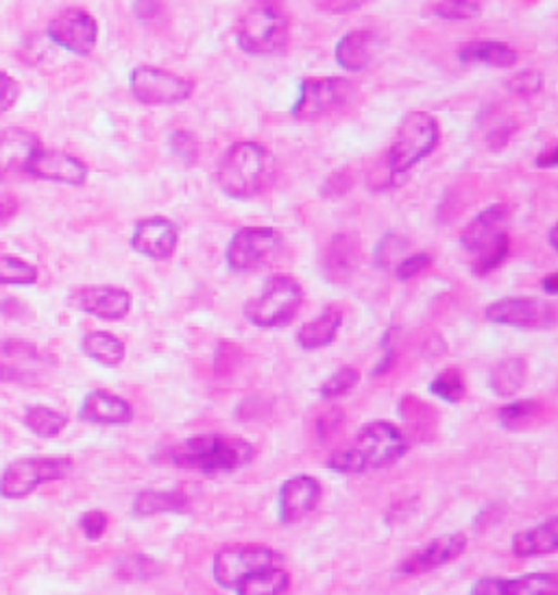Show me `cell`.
Instances as JSON below:
<instances>
[{"label":"cell","instance_id":"cell-1","mask_svg":"<svg viewBox=\"0 0 558 595\" xmlns=\"http://www.w3.org/2000/svg\"><path fill=\"white\" fill-rule=\"evenodd\" d=\"M253 458L256 447L249 441L225 434H199L171 449L173 464L206 475L240 471L251 464Z\"/></svg>","mask_w":558,"mask_h":595},{"label":"cell","instance_id":"cell-2","mask_svg":"<svg viewBox=\"0 0 558 595\" xmlns=\"http://www.w3.org/2000/svg\"><path fill=\"white\" fill-rule=\"evenodd\" d=\"M273 158L258 142L234 145L219 164V184L234 199H249L262 193L273 177Z\"/></svg>","mask_w":558,"mask_h":595},{"label":"cell","instance_id":"cell-3","mask_svg":"<svg viewBox=\"0 0 558 595\" xmlns=\"http://www.w3.org/2000/svg\"><path fill=\"white\" fill-rule=\"evenodd\" d=\"M508 219V208L495 203L488 210L480 212L462 232L460 243L469 256H473V271L478 275H488L495 271L508 256L510 243L501 230Z\"/></svg>","mask_w":558,"mask_h":595},{"label":"cell","instance_id":"cell-4","mask_svg":"<svg viewBox=\"0 0 558 595\" xmlns=\"http://www.w3.org/2000/svg\"><path fill=\"white\" fill-rule=\"evenodd\" d=\"M438 145V123L425 112H412L399 125L384 160L395 184Z\"/></svg>","mask_w":558,"mask_h":595},{"label":"cell","instance_id":"cell-5","mask_svg":"<svg viewBox=\"0 0 558 595\" xmlns=\"http://www.w3.org/2000/svg\"><path fill=\"white\" fill-rule=\"evenodd\" d=\"M303 303V288L290 275L271 277L264 290L245 303V319L264 330L288 325Z\"/></svg>","mask_w":558,"mask_h":595},{"label":"cell","instance_id":"cell-6","mask_svg":"<svg viewBox=\"0 0 558 595\" xmlns=\"http://www.w3.org/2000/svg\"><path fill=\"white\" fill-rule=\"evenodd\" d=\"M236 40L245 53L273 55L288 45V21L271 3L245 14L236 27Z\"/></svg>","mask_w":558,"mask_h":595},{"label":"cell","instance_id":"cell-7","mask_svg":"<svg viewBox=\"0 0 558 595\" xmlns=\"http://www.w3.org/2000/svg\"><path fill=\"white\" fill-rule=\"evenodd\" d=\"M280 565H284V554L269 545H225L212 558V578L221 588H236L249 573Z\"/></svg>","mask_w":558,"mask_h":595},{"label":"cell","instance_id":"cell-8","mask_svg":"<svg viewBox=\"0 0 558 595\" xmlns=\"http://www.w3.org/2000/svg\"><path fill=\"white\" fill-rule=\"evenodd\" d=\"M71 458H21L5 467L0 475V495L5 499H23L42 484L64 480L73 473Z\"/></svg>","mask_w":558,"mask_h":595},{"label":"cell","instance_id":"cell-9","mask_svg":"<svg viewBox=\"0 0 558 595\" xmlns=\"http://www.w3.org/2000/svg\"><path fill=\"white\" fill-rule=\"evenodd\" d=\"M356 90L347 79L340 77H317L306 79L299 88V99L293 108V116L299 121H317L332 116L349 108Z\"/></svg>","mask_w":558,"mask_h":595},{"label":"cell","instance_id":"cell-10","mask_svg":"<svg viewBox=\"0 0 558 595\" xmlns=\"http://www.w3.org/2000/svg\"><path fill=\"white\" fill-rule=\"evenodd\" d=\"M351 447L360 456L364 471H373L401 460L408 454L410 443L397 425L388 421H371L356 434Z\"/></svg>","mask_w":558,"mask_h":595},{"label":"cell","instance_id":"cell-11","mask_svg":"<svg viewBox=\"0 0 558 595\" xmlns=\"http://www.w3.org/2000/svg\"><path fill=\"white\" fill-rule=\"evenodd\" d=\"M284 238L271 227H245L227 247V264L236 273H253L269 266L282 251Z\"/></svg>","mask_w":558,"mask_h":595},{"label":"cell","instance_id":"cell-12","mask_svg":"<svg viewBox=\"0 0 558 595\" xmlns=\"http://www.w3.org/2000/svg\"><path fill=\"white\" fill-rule=\"evenodd\" d=\"M132 92L145 106H177L193 97L195 84L153 66H140L132 73Z\"/></svg>","mask_w":558,"mask_h":595},{"label":"cell","instance_id":"cell-13","mask_svg":"<svg viewBox=\"0 0 558 595\" xmlns=\"http://www.w3.org/2000/svg\"><path fill=\"white\" fill-rule=\"evenodd\" d=\"M484 314L491 323L519 330H545L556 323L554 306L534 297L497 299L486 308Z\"/></svg>","mask_w":558,"mask_h":595},{"label":"cell","instance_id":"cell-14","mask_svg":"<svg viewBox=\"0 0 558 595\" xmlns=\"http://www.w3.org/2000/svg\"><path fill=\"white\" fill-rule=\"evenodd\" d=\"M49 38L75 55H90L99 40V25L88 12L71 8L51 21Z\"/></svg>","mask_w":558,"mask_h":595},{"label":"cell","instance_id":"cell-15","mask_svg":"<svg viewBox=\"0 0 558 595\" xmlns=\"http://www.w3.org/2000/svg\"><path fill=\"white\" fill-rule=\"evenodd\" d=\"M323 497V486L317 478L308 473H299L288 478L277 493L280 506V521L284 525H293L303 521L310 512L317 510Z\"/></svg>","mask_w":558,"mask_h":595},{"label":"cell","instance_id":"cell-16","mask_svg":"<svg viewBox=\"0 0 558 595\" xmlns=\"http://www.w3.org/2000/svg\"><path fill=\"white\" fill-rule=\"evenodd\" d=\"M73 308L103 321H123L132 312V295L119 286H84L71 295Z\"/></svg>","mask_w":558,"mask_h":595},{"label":"cell","instance_id":"cell-17","mask_svg":"<svg viewBox=\"0 0 558 595\" xmlns=\"http://www.w3.org/2000/svg\"><path fill=\"white\" fill-rule=\"evenodd\" d=\"M467 549V536L460 532L454 534H443L430 543H425L421 549L410 554L401 565L399 573L401 575H421L427 571H434L438 567H445L447 562L456 560L462 556Z\"/></svg>","mask_w":558,"mask_h":595},{"label":"cell","instance_id":"cell-18","mask_svg":"<svg viewBox=\"0 0 558 595\" xmlns=\"http://www.w3.org/2000/svg\"><path fill=\"white\" fill-rule=\"evenodd\" d=\"M42 149L40 138L23 127L0 132V179H14L29 171L34 156Z\"/></svg>","mask_w":558,"mask_h":595},{"label":"cell","instance_id":"cell-19","mask_svg":"<svg viewBox=\"0 0 558 595\" xmlns=\"http://www.w3.org/2000/svg\"><path fill=\"white\" fill-rule=\"evenodd\" d=\"M471 595H558V575L543 571L519 578H482Z\"/></svg>","mask_w":558,"mask_h":595},{"label":"cell","instance_id":"cell-20","mask_svg":"<svg viewBox=\"0 0 558 595\" xmlns=\"http://www.w3.org/2000/svg\"><path fill=\"white\" fill-rule=\"evenodd\" d=\"M177 227L164 219V216H153L145 219L136 225V232L132 236V247L151 260H169L175 249H177Z\"/></svg>","mask_w":558,"mask_h":595},{"label":"cell","instance_id":"cell-21","mask_svg":"<svg viewBox=\"0 0 558 595\" xmlns=\"http://www.w3.org/2000/svg\"><path fill=\"white\" fill-rule=\"evenodd\" d=\"M27 173L38 179L69 184V186H84L88 179V166L82 160L62 151L45 149V147L34 156Z\"/></svg>","mask_w":558,"mask_h":595},{"label":"cell","instance_id":"cell-22","mask_svg":"<svg viewBox=\"0 0 558 595\" xmlns=\"http://www.w3.org/2000/svg\"><path fill=\"white\" fill-rule=\"evenodd\" d=\"M79 419L95 425H129L134 421V406L121 395L92 391L79 408Z\"/></svg>","mask_w":558,"mask_h":595},{"label":"cell","instance_id":"cell-23","mask_svg":"<svg viewBox=\"0 0 558 595\" xmlns=\"http://www.w3.org/2000/svg\"><path fill=\"white\" fill-rule=\"evenodd\" d=\"M360 262V245L356 234L343 232L330 238L323 253L325 277L334 284H345L351 280Z\"/></svg>","mask_w":558,"mask_h":595},{"label":"cell","instance_id":"cell-24","mask_svg":"<svg viewBox=\"0 0 558 595\" xmlns=\"http://www.w3.org/2000/svg\"><path fill=\"white\" fill-rule=\"evenodd\" d=\"M510 549L519 558H538L558 551V521L556 517L547 519L541 525L519 530L510 538Z\"/></svg>","mask_w":558,"mask_h":595},{"label":"cell","instance_id":"cell-25","mask_svg":"<svg viewBox=\"0 0 558 595\" xmlns=\"http://www.w3.org/2000/svg\"><path fill=\"white\" fill-rule=\"evenodd\" d=\"M343 312L338 308H325L314 321H308L297 332V343L306 351H317L332 345L340 332Z\"/></svg>","mask_w":558,"mask_h":595},{"label":"cell","instance_id":"cell-26","mask_svg":"<svg viewBox=\"0 0 558 595\" xmlns=\"http://www.w3.org/2000/svg\"><path fill=\"white\" fill-rule=\"evenodd\" d=\"M375 53V36L373 32L360 29L354 34H347L338 47H336V62L349 71V73H360L364 71Z\"/></svg>","mask_w":558,"mask_h":595},{"label":"cell","instance_id":"cell-27","mask_svg":"<svg viewBox=\"0 0 558 595\" xmlns=\"http://www.w3.org/2000/svg\"><path fill=\"white\" fill-rule=\"evenodd\" d=\"M190 506L188 497L179 491H158L145 488L134 497V515L136 517H156L169 512H186Z\"/></svg>","mask_w":558,"mask_h":595},{"label":"cell","instance_id":"cell-28","mask_svg":"<svg viewBox=\"0 0 558 595\" xmlns=\"http://www.w3.org/2000/svg\"><path fill=\"white\" fill-rule=\"evenodd\" d=\"M525 373H528V364L523 358H519V356L504 358L491 367L488 388L497 397H512L521 391V386L525 382Z\"/></svg>","mask_w":558,"mask_h":595},{"label":"cell","instance_id":"cell-29","mask_svg":"<svg viewBox=\"0 0 558 595\" xmlns=\"http://www.w3.org/2000/svg\"><path fill=\"white\" fill-rule=\"evenodd\" d=\"M290 588V573L280 567H266L249 573L236 586V595H284Z\"/></svg>","mask_w":558,"mask_h":595},{"label":"cell","instance_id":"cell-30","mask_svg":"<svg viewBox=\"0 0 558 595\" xmlns=\"http://www.w3.org/2000/svg\"><path fill=\"white\" fill-rule=\"evenodd\" d=\"M82 351H84L88 358H92L95 362H99V364H103V367H110V369L123 364L125 354H127L125 343H123L121 338H116V336L110 334V332H101V330L88 332V334L82 338Z\"/></svg>","mask_w":558,"mask_h":595},{"label":"cell","instance_id":"cell-31","mask_svg":"<svg viewBox=\"0 0 558 595\" xmlns=\"http://www.w3.org/2000/svg\"><path fill=\"white\" fill-rule=\"evenodd\" d=\"M460 62L464 64H486L495 69H508L517 64V53L508 45L501 42H488V40H478L471 45H464L458 53Z\"/></svg>","mask_w":558,"mask_h":595},{"label":"cell","instance_id":"cell-32","mask_svg":"<svg viewBox=\"0 0 558 595\" xmlns=\"http://www.w3.org/2000/svg\"><path fill=\"white\" fill-rule=\"evenodd\" d=\"M25 425L40 438H55L66 430L69 417L49 406H29L25 412Z\"/></svg>","mask_w":558,"mask_h":595},{"label":"cell","instance_id":"cell-33","mask_svg":"<svg viewBox=\"0 0 558 595\" xmlns=\"http://www.w3.org/2000/svg\"><path fill=\"white\" fill-rule=\"evenodd\" d=\"M160 571V562L147 554H127L114 562V575L121 582H149Z\"/></svg>","mask_w":558,"mask_h":595},{"label":"cell","instance_id":"cell-34","mask_svg":"<svg viewBox=\"0 0 558 595\" xmlns=\"http://www.w3.org/2000/svg\"><path fill=\"white\" fill-rule=\"evenodd\" d=\"M38 282V269L16 256H0V284L32 286Z\"/></svg>","mask_w":558,"mask_h":595},{"label":"cell","instance_id":"cell-35","mask_svg":"<svg viewBox=\"0 0 558 595\" xmlns=\"http://www.w3.org/2000/svg\"><path fill=\"white\" fill-rule=\"evenodd\" d=\"M541 410V404L534 401V399H517V401H510L506 406L499 408L497 412V419L504 427L508 430H517L525 423H530Z\"/></svg>","mask_w":558,"mask_h":595},{"label":"cell","instance_id":"cell-36","mask_svg":"<svg viewBox=\"0 0 558 595\" xmlns=\"http://www.w3.org/2000/svg\"><path fill=\"white\" fill-rule=\"evenodd\" d=\"M430 391L447 404H458L464 397V377L458 369H445L430 382Z\"/></svg>","mask_w":558,"mask_h":595},{"label":"cell","instance_id":"cell-37","mask_svg":"<svg viewBox=\"0 0 558 595\" xmlns=\"http://www.w3.org/2000/svg\"><path fill=\"white\" fill-rule=\"evenodd\" d=\"M360 384V373L354 367H340L336 373H332L319 388L323 399H340L349 395Z\"/></svg>","mask_w":558,"mask_h":595},{"label":"cell","instance_id":"cell-38","mask_svg":"<svg viewBox=\"0 0 558 595\" xmlns=\"http://www.w3.org/2000/svg\"><path fill=\"white\" fill-rule=\"evenodd\" d=\"M406 251H408V243L401 236L388 234L375 247V264L380 269H390L393 264H399L406 258Z\"/></svg>","mask_w":558,"mask_h":595},{"label":"cell","instance_id":"cell-39","mask_svg":"<svg viewBox=\"0 0 558 595\" xmlns=\"http://www.w3.org/2000/svg\"><path fill=\"white\" fill-rule=\"evenodd\" d=\"M480 0H441L434 14L445 21H469L480 14Z\"/></svg>","mask_w":558,"mask_h":595},{"label":"cell","instance_id":"cell-40","mask_svg":"<svg viewBox=\"0 0 558 595\" xmlns=\"http://www.w3.org/2000/svg\"><path fill=\"white\" fill-rule=\"evenodd\" d=\"M327 469H332L334 473H343V475L364 473V464L351 445L336 449L327 460Z\"/></svg>","mask_w":558,"mask_h":595},{"label":"cell","instance_id":"cell-41","mask_svg":"<svg viewBox=\"0 0 558 595\" xmlns=\"http://www.w3.org/2000/svg\"><path fill=\"white\" fill-rule=\"evenodd\" d=\"M345 425V410L340 406H332L327 408L319 421H317V436L321 443H327V441H334L338 436V432L343 430Z\"/></svg>","mask_w":558,"mask_h":595},{"label":"cell","instance_id":"cell-42","mask_svg":"<svg viewBox=\"0 0 558 595\" xmlns=\"http://www.w3.org/2000/svg\"><path fill=\"white\" fill-rule=\"evenodd\" d=\"M171 149L186 164H193L199 158V142H197L195 134H190V132H175L171 136Z\"/></svg>","mask_w":558,"mask_h":595},{"label":"cell","instance_id":"cell-43","mask_svg":"<svg viewBox=\"0 0 558 595\" xmlns=\"http://www.w3.org/2000/svg\"><path fill=\"white\" fill-rule=\"evenodd\" d=\"M508 90L512 95H517V97H523V99L534 97V95H538L543 90V77L538 73H534V71L521 73V75H517V77H512L508 82Z\"/></svg>","mask_w":558,"mask_h":595},{"label":"cell","instance_id":"cell-44","mask_svg":"<svg viewBox=\"0 0 558 595\" xmlns=\"http://www.w3.org/2000/svg\"><path fill=\"white\" fill-rule=\"evenodd\" d=\"M79 525L84 530V534L90 538V541H99L106 532H108V525H110V519L103 510H88L84 512V517L79 519Z\"/></svg>","mask_w":558,"mask_h":595},{"label":"cell","instance_id":"cell-45","mask_svg":"<svg viewBox=\"0 0 558 595\" xmlns=\"http://www.w3.org/2000/svg\"><path fill=\"white\" fill-rule=\"evenodd\" d=\"M36 382V373L16 362L0 358V384H32Z\"/></svg>","mask_w":558,"mask_h":595},{"label":"cell","instance_id":"cell-46","mask_svg":"<svg viewBox=\"0 0 558 595\" xmlns=\"http://www.w3.org/2000/svg\"><path fill=\"white\" fill-rule=\"evenodd\" d=\"M432 264V258L427 253H414V256H406L399 264H397V280L408 282L414 275L423 273L427 266Z\"/></svg>","mask_w":558,"mask_h":595},{"label":"cell","instance_id":"cell-47","mask_svg":"<svg viewBox=\"0 0 558 595\" xmlns=\"http://www.w3.org/2000/svg\"><path fill=\"white\" fill-rule=\"evenodd\" d=\"M18 97H21V88L16 79L10 77L8 73H0V114L10 112L16 106Z\"/></svg>","mask_w":558,"mask_h":595},{"label":"cell","instance_id":"cell-48","mask_svg":"<svg viewBox=\"0 0 558 595\" xmlns=\"http://www.w3.org/2000/svg\"><path fill=\"white\" fill-rule=\"evenodd\" d=\"M367 0H319V10L325 14H349L360 10Z\"/></svg>","mask_w":558,"mask_h":595},{"label":"cell","instance_id":"cell-49","mask_svg":"<svg viewBox=\"0 0 558 595\" xmlns=\"http://www.w3.org/2000/svg\"><path fill=\"white\" fill-rule=\"evenodd\" d=\"M514 134V125H501L499 129H495L491 136H488V145H491V149H495V151H499L504 145H508V140H510V136Z\"/></svg>","mask_w":558,"mask_h":595},{"label":"cell","instance_id":"cell-50","mask_svg":"<svg viewBox=\"0 0 558 595\" xmlns=\"http://www.w3.org/2000/svg\"><path fill=\"white\" fill-rule=\"evenodd\" d=\"M18 212V201L14 197H0V227L10 223Z\"/></svg>","mask_w":558,"mask_h":595},{"label":"cell","instance_id":"cell-51","mask_svg":"<svg viewBox=\"0 0 558 595\" xmlns=\"http://www.w3.org/2000/svg\"><path fill=\"white\" fill-rule=\"evenodd\" d=\"M160 5L156 3V0H138L136 3V16L140 21H149V18H156Z\"/></svg>","mask_w":558,"mask_h":595},{"label":"cell","instance_id":"cell-52","mask_svg":"<svg viewBox=\"0 0 558 595\" xmlns=\"http://www.w3.org/2000/svg\"><path fill=\"white\" fill-rule=\"evenodd\" d=\"M23 310L25 308L16 299H3V301H0V312H3L5 317H10V319L23 314Z\"/></svg>","mask_w":558,"mask_h":595},{"label":"cell","instance_id":"cell-53","mask_svg":"<svg viewBox=\"0 0 558 595\" xmlns=\"http://www.w3.org/2000/svg\"><path fill=\"white\" fill-rule=\"evenodd\" d=\"M393 362H395V351L393 349H386V356L380 360V364L375 367V371H373V375H382V373H388L390 371V367H393Z\"/></svg>","mask_w":558,"mask_h":595},{"label":"cell","instance_id":"cell-54","mask_svg":"<svg viewBox=\"0 0 558 595\" xmlns=\"http://www.w3.org/2000/svg\"><path fill=\"white\" fill-rule=\"evenodd\" d=\"M556 160H558V153H556V149H549V151L541 153V158L536 160V166H538V169H554Z\"/></svg>","mask_w":558,"mask_h":595},{"label":"cell","instance_id":"cell-55","mask_svg":"<svg viewBox=\"0 0 558 595\" xmlns=\"http://www.w3.org/2000/svg\"><path fill=\"white\" fill-rule=\"evenodd\" d=\"M543 288L547 295H556L558 293V275L556 273H549L545 280H543Z\"/></svg>","mask_w":558,"mask_h":595},{"label":"cell","instance_id":"cell-56","mask_svg":"<svg viewBox=\"0 0 558 595\" xmlns=\"http://www.w3.org/2000/svg\"><path fill=\"white\" fill-rule=\"evenodd\" d=\"M549 245L556 249V227H551V232H549Z\"/></svg>","mask_w":558,"mask_h":595},{"label":"cell","instance_id":"cell-57","mask_svg":"<svg viewBox=\"0 0 558 595\" xmlns=\"http://www.w3.org/2000/svg\"><path fill=\"white\" fill-rule=\"evenodd\" d=\"M262 3H273V0H262Z\"/></svg>","mask_w":558,"mask_h":595}]
</instances>
